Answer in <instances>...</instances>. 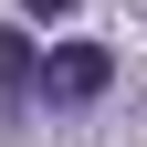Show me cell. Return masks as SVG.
<instances>
[{"label": "cell", "mask_w": 147, "mask_h": 147, "mask_svg": "<svg viewBox=\"0 0 147 147\" xmlns=\"http://www.w3.org/2000/svg\"><path fill=\"white\" fill-rule=\"evenodd\" d=\"M0 84H11V95H32V42H21V32H0Z\"/></svg>", "instance_id": "7a4b0ae2"}, {"label": "cell", "mask_w": 147, "mask_h": 147, "mask_svg": "<svg viewBox=\"0 0 147 147\" xmlns=\"http://www.w3.org/2000/svg\"><path fill=\"white\" fill-rule=\"evenodd\" d=\"M21 11H32V21H63V11H74V0H21Z\"/></svg>", "instance_id": "3957f363"}, {"label": "cell", "mask_w": 147, "mask_h": 147, "mask_svg": "<svg viewBox=\"0 0 147 147\" xmlns=\"http://www.w3.org/2000/svg\"><path fill=\"white\" fill-rule=\"evenodd\" d=\"M105 84H116V63H105L95 42H53L42 63H32V95H42V105H95Z\"/></svg>", "instance_id": "6da1fadb"}]
</instances>
